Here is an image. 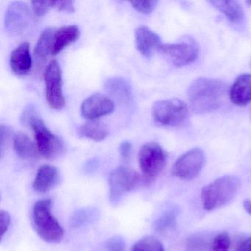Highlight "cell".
Here are the masks:
<instances>
[{
    "instance_id": "obj_1",
    "label": "cell",
    "mask_w": 251,
    "mask_h": 251,
    "mask_svg": "<svg viewBox=\"0 0 251 251\" xmlns=\"http://www.w3.org/2000/svg\"><path fill=\"white\" fill-rule=\"evenodd\" d=\"M226 95V85L215 79L199 78L188 92L192 109L198 114L212 112L220 108Z\"/></svg>"
},
{
    "instance_id": "obj_2",
    "label": "cell",
    "mask_w": 251,
    "mask_h": 251,
    "mask_svg": "<svg viewBox=\"0 0 251 251\" xmlns=\"http://www.w3.org/2000/svg\"><path fill=\"white\" fill-rule=\"evenodd\" d=\"M240 180L235 176H224L205 186L201 192L202 206L206 211L218 209L230 203L238 193Z\"/></svg>"
},
{
    "instance_id": "obj_3",
    "label": "cell",
    "mask_w": 251,
    "mask_h": 251,
    "mask_svg": "<svg viewBox=\"0 0 251 251\" xmlns=\"http://www.w3.org/2000/svg\"><path fill=\"white\" fill-rule=\"evenodd\" d=\"M52 201L47 198L38 201L33 208V223L41 239L48 243H58L64 238V231L52 214Z\"/></svg>"
},
{
    "instance_id": "obj_4",
    "label": "cell",
    "mask_w": 251,
    "mask_h": 251,
    "mask_svg": "<svg viewBox=\"0 0 251 251\" xmlns=\"http://www.w3.org/2000/svg\"><path fill=\"white\" fill-rule=\"evenodd\" d=\"M28 122L34 134L39 153L46 159L58 158L64 151L62 140L45 126L40 117L31 115Z\"/></svg>"
},
{
    "instance_id": "obj_5",
    "label": "cell",
    "mask_w": 251,
    "mask_h": 251,
    "mask_svg": "<svg viewBox=\"0 0 251 251\" xmlns=\"http://www.w3.org/2000/svg\"><path fill=\"white\" fill-rule=\"evenodd\" d=\"M167 161V154L159 144L148 142L141 148L139 152V164L145 184H151L164 170Z\"/></svg>"
},
{
    "instance_id": "obj_6",
    "label": "cell",
    "mask_w": 251,
    "mask_h": 251,
    "mask_svg": "<svg viewBox=\"0 0 251 251\" xmlns=\"http://www.w3.org/2000/svg\"><path fill=\"white\" fill-rule=\"evenodd\" d=\"M142 177L132 168L120 166L111 171L108 176L109 200L117 204L127 192L133 190L142 181Z\"/></svg>"
},
{
    "instance_id": "obj_7",
    "label": "cell",
    "mask_w": 251,
    "mask_h": 251,
    "mask_svg": "<svg viewBox=\"0 0 251 251\" xmlns=\"http://www.w3.org/2000/svg\"><path fill=\"white\" fill-rule=\"evenodd\" d=\"M186 104L178 99L158 101L152 107V117L158 124L166 127H177L185 123L188 117Z\"/></svg>"
},
{
    "instance_id": "obj_8",
    "label": "cell",
    "mask_w": 251,
    "mask_h": 251,
    "mask_svg": "<svg viewBox=\"0 0 251 251\" xmlns=\"http://www.w3.org/2000/svg\"><path fill=\"white\" fill-rule=\"evenodd\" d=\"M45 98L48 105L53 109L60 110L65 105L62 90V71L57 61H52L44 73Z\"/></svg>"
},
{
    "instance_id": "obj_9",
    "label": "cell",
    "mask_w": 251,
    "mask_h": 251,
    "mask_svg": "<svg viewBox=\"0 0 251 251\" xmlns=\"http://www.w3.org/2000/svg\"><path fill=\"white\" fill-rule=\"evenodd\" d=\"M34 24V17L27 4L23 2H11L5 14V28L13 35L24 34Z\"/></svg>"
},
{
    "instance_id": "obj_10",
    "label": "cell",
    "mask_w": 251,
    "mask_h": 251,
    "mask_svg": "<svg viewBox=\"0 0 251 251\" xmlns=\"http://www.w3.org/2000/svg\"><path fill=\"white\" fill-rule=\"evenodd\" d=\"M205 164V155L201 148H193L182 155L173 164L172 174L181 180H192Z\"/></svg>"
},
{
    "instance_id": "obj_11",
    "label": "cell",
    "mask_w": 251,
    "mask_h": 251,
    "mask_svg": "<svg viewBox=\"0 0 251 251\" xmlns=\"http://www.w3.org/2000/svg\"><path fill=\"white\" fill-rule=\"evenodd\" d=\"M160 52L176 67H184L192 64L198 57V47L192 39H186L178 43L162 45Z\"/></svg>"
},
{
    "instance_id": "obj_12",
    "label": "cell",
    "mask_w": 251,
    "mask_h": 251,
    "mask_svg": "<svg viewBox=\"0 0 251 251\" xmlns=\"http://www.w3.org/2000/svg\"><path fill=\"white\" fill-rule=\"evenodd\" d=\"M115 105L111 98L102 94H94L86 98L81 105V114L85 118L95 120L114 111Z\"/></svg>"
},
{
    "instance_id": "obj_13",
    "label": "cell",
    "mask_w": 251,
    "mask_h": 251,
    "mask_svg": "<svg viewBox=\"0 0 251 251\" xmlns=\"http://www.w3.org/2000/svg\"><path fill=\"white\" fill-rule=\"evenodd\" d=\"M136 43L140 53L146 58L152 56L162 45L159 36L145 26L136 29Z\"/></svg>"
},
{
    "instance_id": "obj_14",
    "label": "cell",
    "mask_w": 251,
    "mask_h": 251,
    "mask_svg": "<svg viewBox=\"0 0 251 251\" xmlns=\"http://www.w3.org/2000/svg\"><path fill=\"white\" fill-rule=\"evenodd\" d=\"M10 67L17 75H25L32 67L30 44L23 42L13 50L10 56Z\"/></svg>"
},
{
    "instance_id": "obj_15",
    "label": "cell",
    "mask_w": 251,
    "mask_h": 251,
    "mask_svg": "<svg viewBox=\"0 0 251 251\" xmlns=\"http://www.w3.org/2000/svg\"><path fill=\"white\" fill-rule=\"evenodd\" d=\"M58 169L54 166L45 165L39 167L33 183V188L39 193H46L52 190L59 182Z\"/></svg>"
},
{
    "instance_id": "obj_16",
    "label": "cell",
    "mask_w": 251,
    "mask_h": 251,
    "mask_svg": "<svg viewBox=\"0 0 251 251\" xmlns=\"http://www.w3.org/2000/svg\"><path fill=\"white\" fill-rule=\"evenodd\" d=\"M231 102L244 106L251 102V74H243L235 80L230 90Z\"/></svg>"
},
{
    "instance_id": "obj_17",
    "label": "cell",
    "mask_w": 251,
    "mask_h": 251,
    "mask_svg": "<svg viewBox=\"0 0 251 251\" xmlns=\"http://www.w3.org/2000/svg\"><path fill=\"white\" fill-rule=\"evenodd\" d=\"M80 36V30L76 25L67 26L57 30L54 36L52 55L59 54L67 46L76 42Z\"/></svg>"
},
{
    "instance_id": "obj_18",
    "label": "cell",
    "mask_w": 251,
    "mask_h": 251,
    "mask_svg": "<svg viewBox=\"0 0 251 251\" xmlns=\"http://www.w3.org/2000/svg\"><path fill=\"white\" fill-rule=\"evenodd\" d=\"M209 3L226 16V18L233 25L242 24L245 18L243 9L236 1L220 0L210 1Z\"/></svg>"
},
{
    "instance_id": "obj_19",
    "label": "cell",
    "mask_w": 251,
    "mask_h": 251,
    "mask_svg": "<svg viewBox=\"0 0 251 251\" xmlns=\"http://www.w3.org/2000/svg\"><path fill=\"white\" fill-rule=\"evenodd\" d=\"M14 148L17 155L22 159H32L39 154L36 144L27 135L22 132H19L14 136Z\"/></svg>"
},
{
    "instance_id": "obj_20",
    "label": "cell",
    "mask_w": 251,
    "mask_h": 251,
    "mask_svg": "<svg viewBox=\"0 0 251 251\" xmlns=\"http://www.w3.org/2000/svg\"><path fill=\"white\" fill-rule=\"evenodd\" d=\"M107 90L123 102H130L132 100V91L130 85L121 77L109 79L105 83Z\"/></svg>"
},
{
    "instance_id": "obj_21",
    "label": "cell",
    "mask_w": 251,
    "mask_h": 251,
    "mask_svg": "<svg viewBox=\"0 0 251 251\" xmlns=\"http://www.w3.org/2000/svg\"><path fill=\"white\" fill-rule=\"evenodd\" d=\"M80 134L95 142L104 140L108 136V129L106 125L99 120H90L80 127Z\"/></svg>"
},
{
    "instance_id": "obj_22",
    "label": "cell",
    "mask_w": 251,
    "mask_h": 251,
    "mask_svg": "<svg viewBox=\"0 0 251 251\" xmlns=\"http://www.w3.org/2000/svg\"><path fill=\"white\" fill-rule=\"evenodd\" d=\"M56 30L55 28H48L41 35L35 47L34 54L37 59H45L50 54H52L54 36Z\"/></svg>"
},
{
    "instance_id": "obj_23",
    "label": "cell",
    "mask_w": 251,
    "mask_h": 251,
    "mask_svg": "<svg viewBox=\"0 0 251 251\" xmlns=\"http://www.w3.org/2000/svg\"><path fill=\"white\" fill-rule=\"evenodd\" d=\"M99 217V212L95 208H83L77 210L70 218L73 227H80L90 224Z\"/></svg>"
},
{
    "instance_id": "obj_24",
    "label": "cell",
    "mask_w": 251,
    "mask_h": 251,
    "mask_svg": "<svg viewBox=\"0 0 251 251\" xmlns=\"http://www.w3.org/2000/svg\"><path fill=\"white\" fill-rule=\"evenodd\" d=\"M132 251H165L161 241L152 236H145L134 244Z\"/></svg>"
},
{
    "instance_id": "obj_25",
    "label": "cell",
    "mask_w": 251,
    "mask_h": 251,
    "mask_svg": "<svg viewBox=\"0 0 251 251\" xmlns=\"http://www.w3.org/2000/svg\"><path fill=\"white\" fill-rule=\"evenodd\" d=\"M176 220V213L174 211H167L164 212L155 223V230L162 232L171 227Z\"/></svg>"
},
{
    "instance_id": "obj_26",
    "label": "cell",
    "mask_w": 251,
    "mask_h": 251,
    "mask_svg": "<svg viewBox=\"0 0 251 251\" xmlns=\"http://www.w3.org/2000/svg\"><path fill=\"white\" fill-rule=\"evenodd\" d=\"M230 247V238L228 233L223 232L219 233L211 244V251H229Z\"/></svg>"
},
{
    "instance_id": "obj_27",
    "label": "cell",
    "mask_w": 251,
    "mask_h": 251,
    "mask_svg": "<svg viewBox=\"0 0 251 251\" xmlns=\"http://www.w3.org/2000/svg\"><path fill=\"white\" fill-rule=\"evenodd\" d=\"M187 247L189 251H207L208 249V243L201 236H195L189 239Z\"/></svg>"
},
{
    "instance_id": "obj_28",
    "label": "cell",
    "mask_w": 251,
    "mask_h": 251,
    "mask_svg": "<svg viewBox=\"0 0 251 251\" xmlns=\"http://www.w3.org/2000/svg\"><path fill=\"white\" fill-rule=\"evenodd\" d=\"M32 8L35 14L42 17L45 15L51 8H55V1H42V2H31Z\"/></svg>"
},
{
    "instance_id": "obj_29",
    "label": "cell",
    "mask_w": 251,
    "mask_h": 251,
    "mask_svg": "<svg viewBox=\"0 0 251 251\" xmlns=\"http://www.w3.org/2000/svg\"><path fill=\"white\" fill-rule=\"evenodd\" d=\"M158 2V1L151 0V1H134V2H131V4L136 11L142 14H150L155 9Z\"/></svg>"
},
{
    "instance_id": "obj_30",
    "label": "cell",
    "mask_w": 251,
    "mask_h": 251,
    "mask_svg": "<svg viewBox=\"0 0 251 251\" xmlns=\"http://www.w3.org/2000/svg\"><path fill=\"white\" fill-rule=\"evenodd\" d=\"M108 251H125L126 242L120 236H114L110 238L106 242Z\"/></svg>"
},
{
    "instance_id": "obj_31",
    "label": "cell",
    "mask_w": 251,
    "mask_h": 251,
    "mask_svg": "<svg viewBox=\"0 0 251 251\" xmlns=\"http://www.w3.org/2000/svg\"><path fill=\"white\" fill-rule=\"evenodd\" d=\"M120 154L122 161L124 164H127L131 158L132 144L128 141L122 142L120 145Z\"/></svg>"
},
{
    "instance_id": "obj_32",
    "label": "cell",
    "mask_w": 251,
    "mask_h": 251,
    "mask_svg": "<svg viewBox=\"0 0 251 251\" xmlns=\"http://www.w3.org/2000/svg\"><path fill=\"white\" fill-rule=\"evenodd\" d=\"M0 217H1V235L2 237L9 228L11 219L9 213L5 210H1Z\"/></svg>"
},
{
    "instance_id": "obj_33",
    "label": "cell",
    "mask_w": 251,
    "mask_h": 251,
    "mask_svg": "<svg viewBox=\"0 0 251 251\" xmlns=\"http://www.w3.org/2000/svg\"><path fill=\"white\" fill-rule=\"evenodd\" d=\"M10 130L6 126L1 125L0 127V148L1 154H3L4 148L6 145L7 141L9 139Z\"/></svg>"
},
{
    "instance_id": "obj_34",
    "label": "cell",
    "mask_w": 251,
    "mask_h": 251,
    "mask_svg": "<svg viewBox=\"0 0 251 251\" xmlns=\"http://www.w3.org/2000/svg\"><path fill=\"white\" fill-rule=\"evenodd\" d=\"M55 8H58L59 11H67L73 13L75 11L73 1H55Z\"/></svg>"
},
{
    "instance_id": "obj_35",
    "label": "cell",
    "mask_w": 251,
    "mask_h": 251,
    "mask_svg": "<svg viewBox=\"0 0 251 251\" xmlns=\"http://www.w3.org/2000/svg\"><path fill=\"white\" fill-rule=\"evenodd\" d=\"M236 251H251V237L246 238L239 242Z\"/></svg>"
},
{
    "instance_id": "obj_36",
    "label": "cell",
    "mask_w": 251,
    "mask_h": 251,
    "mask_svg": "<svg viewBox=\"0 0 251 251\" xmlns=\"http://www.w3.org/2000/svg\"><path fill=\"white\" fill-rule=\"evenodd\" d=\"M243 208L247 213L251 215V201L249 199L244 200Z\"/></svg>"
}]
</instances>
